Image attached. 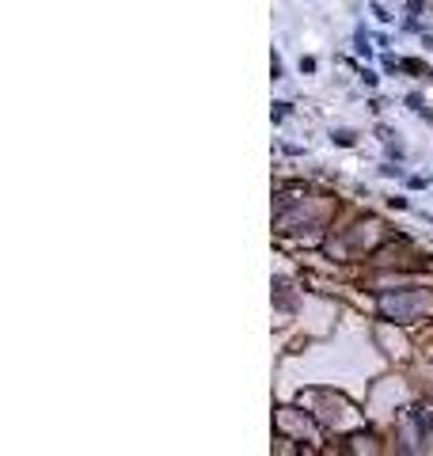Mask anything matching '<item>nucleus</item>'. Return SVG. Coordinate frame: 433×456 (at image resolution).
<instances>
[]
</instances>
